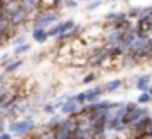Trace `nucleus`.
I'll list each match as a JSON object with an SVG mask.
<instances>
[{"label":"nucleus","instance_id":"nucleus-1","mask_svg":"<svg viewBox=\"0 0 152 139\" xmlns=\"http://www.w3.org/2000/svg\"><path fill=\"white\" fill-rule=\"evenodd\" d=\"M145 118H150V111L147 107H140L136 104H127V111H125V116H124L122 121L127 128H131L136 123L143 121Z\"/></svg>","mask_w":152,"mask_h":139},{"label":"nucleus","instance_id":"nucleus-2","mask_svg":"<svg viewBox=\"0 0 152 139\" xmlns=\"http://www.w3.org/2000/svg\"><path fill=\"white\" fill-rule=\"evenodd\" d=\"M36 127V121L32 118H25V119H15L9 123V132L13 135H25L29 134L31 130H34Z\"/></svg>","mask_w":152,"mask_h":139},{"label":"nucleus","instance_id":"nucleus-3","mask_svg":"<svg viewBox=\"0 0 152 139\" xmlns=\"http://www.w3.org/2000/svg\"><path fill=\"white\" fill-rule=\"evenodd\" d=\"M59 20V14L54 11V13H38L36 18H34V29H47L48 25L56 23Z\"/></svg>","mask_w":152,"mask_h":139},{"label":"nucleus","instance_id":"nucleus-4","mask_svg":"<svg viewBox=\"0 0 152 139\" xmlns=\"http://www.w3.org/2000/svg\"><path fill=\"white\" fill-rule=\"evenodd\" d=\"M75 27V22L73 20H64V22H59L57 25H54L50 30H48V34H50V38H59V36H63V34H68L70 30H73Z\"/></svg>","mask_w":152,"mask_h":139},{"label":"nucleus","instance_id":"nucleus-5","mask_svg":"<svg viewBox=\"0 0 152 139\" xmlns=\"http://www.w3.org/2000/svg\"><path fill=\"white\" fill-rule=\"evenodd\" d=\"M23 9L22 0H2V14L13 16L16 13H20Z\"/></svg>","mask_w":152,"mask_h":139},{"label":"nucleus","instance_id":"nucleus-6","mask_svg":"<svg viewBox=\"0 0 152 139\" xmlns=\"http://www.w3.org/2000/svg\"><path fill=\"white\" fill-rule=\"evenodd\" d=\"M84 93H86V105H90V104H97L100 100V96L106 93V89H104V86H97V88L86 89Z\"/></svg>","mask_w":152,"mask_h":139},{"label":"nucleus","instance_id":"nucleus-7","mask_svg":"<svg viewBox=\"0 0 152 139\" xmlns=\"http://www.w3.org/2000/svg\"><path fill=\"white\" fill-rule=\"evenodd\" d=\"M81 109H83V107H81L77 102H75V100H73V96H72V98H68V100L63 104L61 112H63L64 116H75V114H77Z\"/></svg>","mask_w":152,"mask_h":139},{"label":"nucleus","instance_id":"nucleus-8","mask_svg":"<svg viewBox=\"0 0 152 139\" xmlns=\"http://www.w3.org/2000/svg\"><path fill=\"white\" fill-rule=\"evenodd\" d=\"M150 82H152V75H148V73L140 75V77L136 79V89H138L140 93H148Z\"/></svg>","mask_w":152,"mask_h":139},{"label":"nucleus","instance_id":"nucleus-9","mask_svg":"<svg viewBox=\"0 0 152 139\" xmlns=\"http://www.w3.org/2000/svg\"><path fill=\"white\" fill-rule=\"evenodd\" d=\"M104 18H106V22H107V23H111L113 27H115V25H120V23H122V22H125V20H129L127 13H107Z\"/></svg>","mask_w":152,"mask_h":139},{"label":"nucleus","instance_id":"nucleus-10","mask_svg":"<svg viewBox=\"0 0 152 139\" xmlns=\"http://www.w3.org/2000/svg\"><path fill=\"white\" fill-rule=\"evenodd\" d=\"M48 38H50V34H48L47 29H34V30H32V39H34L36 43H39V45H43Z\"/></svg>","mask_w":152,"mask_h":139},{"label":"nucleus","instance_id":"nucleus-11","mask_svg":"<svg viewBox=\"0 0 152 139\" xmlns=\"http://www.w3.org/2000/svg\"><path fill=\"white\" fill-rule=\"evenodd\" d=\"M122 84H124L122 79H113V80L104 84V89H106V93H115V91H118L122 88Z\"/></svg>","mask_w":152,"mask_h":139},{"label":"nucleus","instance_id":"nucleus-12","mask_svg":"<svg viewBox=\"0 0 152 139\" xmlns=\"http://www.w3.org/2000/svg\"><path fill=\"white\" fill-rule=\"evenodd\" d=\"M22 64H23V61H22V59H18V61H11V62L4 68V75H11V73H15Z\"/></svg>","mask_w":152,"mask_h":139},{"label":"nucleus","instance_id":"nucleus-13","mask_svg":"<svg viewBox=\"0 0 152 139\" xmlns=\"http://www.w3.org/2000/svg\"><path fill=\"white\" fill-rule=\"evenodd\" d=\"M150 102H152V96H150L148 93H140V96H138V100H136V104H141V105L150 104Z\"/></svg>","mask_w":152,"mask_h":139},{"label":"nucleus","instance_id":"nucleus-14","mask_svg":"<svg viewBox=\"0 0 152 139\" xmlns=\"http://www.w3.org/2000/svg\"><path fill=\"white\" fill-rule=\"evenodd\" d=\"M29 50H31V45L25 43V45H22V46H16V48L13 50V55H22V54H25V52H29Z\"/></svg>","mask_w":152,"mask_h":139},{"label":"nucleus","instance_id":"nucleus-15","mask_svg":"<svg viewBox=\"0 0 152 139\" xmlns=\"http://www.w3.org/2000/svg\"><path fill=\"white\" fill-rule=\"evenodd\" d=\"M73 100L77 102L81 107H84V105H86V93H77V95H73Z\"/></svg>","mask_w":152,"mask_h":139},{"label":"nucleus","instance_id":"nucleus-16","mask_svg":"<svg viewBox=\"0 0 152 139\" xmlns=\"http://www.w3.org/2000/svg\"><path fill=\"white\" fill-rule=\"evenodd\" d=\"M97 80V73H88L86 77H83V84H91Z\"/></svg>","mask_w":152,"mask_h":139},{"label":"nucleus","instance_id":"nucleus-17","mask_svg":"<svg viewBox=\"0 0 152 139\" xmlns=\"http://www.w3.org/2000/svg\"><path fill=\"white\" fill-rule=\"evenodd\" d=\"M102 6V0H93V2H90L88 6H86V11H93V9H97V7H100Z\"/></svg>","mask_w":152,"mask_h":139},{"label":"nucleus","instance_id":"nucleus-18","mask_svg":"<svg viewBox=\"0 0 152 139\" xmlns=\"http://www.w3.org/2000/svg\"><path fill=\"white\" fill-rule=\"evenodd\" d=\"M13 45H15V48H16V46H22V45H25V38H23V36H18V38H15V39H13Z\"/></svg>","mask_w":152,"mask_h":139},{"label":"nucleus","instance_id":"nucleus-19","mask_svg":"<svg viewBox=\"0 0 152 139\" xmlns=\"http://www.w3.org/2000/svg\"><path fill=\"white\" fill-rule=\"evenodd\" d=\"M54 111H56V105H54V104H47V105H43V112H47V114H54Z\"/></svg>","mask_w":152,"mask_h":139},{"label":"nucleus","instance_id":"nucleus-20","mask_svg":"<svg viewBox=\"0 0 152 139\" xmlns=\"http://www.w3.org/2000/svg\"><path fill=\"white\" fill-rule=\"evenodd\" d=\"M64 6H66L68 9H75V7H77L79 4H77V0H66V2H64Z\"/></svg>","mask_w":152,"mask_h":139},{"label":"nucleus","instance_id":"nucleus-21","mask_svg":"<svg viewBox=\"0 0 152 139\" xmlns=\"http://www.w3.org/2000/svg\"><path fill=\"white\" fill-rule=\"evenodd\" d=\"M11 132H2V135H0V139H11Z\"/></svg>","mask_w":152,"mask_h":139},{"label":"nucleus","instance_id":"nucleus-22","mask_svg":"<svg viewBox=\"0 0 152 139\" xmlns=\"http://www.w3.org/2000/svg\"><path fill=\"white\" fill-rule=\"evenodd\" d=\"M63 2H66V0H56V4H57V6H61Z\"/></svg>","mask_w":152,"mask_h":139},{"label":"nucleus","instance_id":"nucleus-23","mask_svg":"<svg viewBox=\"0 0 152 139\" xmlns=\"http://www.w3.org/2000/svg\"><path fill=\"white\" fill-rule=\"evenodd\" d=\"M88 2H93V0H88Z\"/></svg>","mask_w":152,"mask_h":139}]
</instances>
